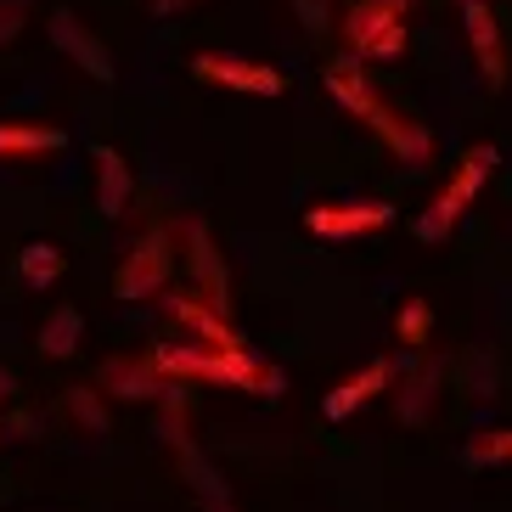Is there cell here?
<instances>
[{
  "instance_id": "2",
  "label": "cell",
  "mask_w": 512,
  "mask_h": 512,
  "mask_svg": "<svg viewBox=\"0 0 512 512\" xmlns=\"http://www.w3.org/2000/svg\"><path fill=\"white\" fill-rule=\"evenodd\" d=\"M147 361L158 366V377H169V383H186V377H197V383H226V389H248V394H259V400H282V394H287L282 366L259 361L248 344L214 349V344H197V338H181V344H158Z\"/></svg>"
},
{
  "instance_id": "28",
  "label": "cell",
  "mask_w": 512,
  "mask_h": 512,
  "mask_svg": "<svg viewBox=\"0 0 512 512\" xmlns=\"http://www.w3.org/2000/svg\"><path fill=\"white\" fill-rule=\"evenodd\" d=\"M394 6H400V12H411V6H417V0H394Z\"/></svg>"
},
{
  "instance_id": "5",
  "label": "cell",
  "mask_w": 512,
  "mask_h": 512,
  "mask_svg": "<svg viewBox=\"0 0 512 512\" xmlns=\"http://www.w3.org/2000/svg\"><path fill=\"white\" fill-rule=\"evenodd\" d=\"M169 276H175V254H169V231L152 226L141 242H130V254H124L119 276H113V293H119L124 304L136 299H158L169 287Z\"/></svg>"
},
{
  "instance_id": "12",
  "label": "cell",
  "mask_w": 512,
  "mask_h": 512,
  "mask_svg": "<svg viewBox=\"0 0 512 512\" xmlns=\"http://www.w3.org/2000/svg\"><path fill=\"white\" fill-rule=\"evenodd\" d=\"M181 242H186V271H192V282H197L192 293H203L214 310L231 316V276H226V265H220V254H214V237L197 226V220H186Z\"/></svg>"
},
{
  "instance_id": "10",
  "label": "cell",
  "mask_w": 512,
  "mask_h": 512,
  "mask_svg": "<svg viewBox=\"0 0 512 512\" xmlns=\"http://www.w3.org/2000/svg\"><path fill=\"white\" fill-rule=\"evenodd\" d=\"M394 377H400V361H394V355H377V361H366L361 372H349L338 389H327V400H321V417H327V422H349L355 411L366 406V400H377V394L389 389Z\"/></svg>"
},
{
  "instance_id": "17",
  "label": "cell",
  "mask_w": 512,
  "mask_h": 512,
  "mask_svg": "<svg viewBox=\"0 0 512 512\" xmlns=\"http://www.w3.org/2000/svg\"><path fill=\"white\" fill-rule=\"evenodd\" d=\"M62 271H68V259H62L57 242H29L23 254H17V276L34 287V293H46V287L62 282Z\"/></svg>"
},
{
  "instance_id": "3",
  "label": "cell",
  "mask_w": 512,
  "mask_h": 512,
  "mask_svg": "<svg viewBox=\"0 0 512 512\" xmlns=\"http://www.w3.org/2000/svg\"><path fill=\"white\" fill-rule=\"evenodd\" d=\"M496 164H501V152L496 147H467L462 152V164L451 169V181L434 192V203L417 214V237L422 242H445L456 231V220H462L467 209H473V197L484 192V181L496 175Z\"/></svg>"
},
{
  "instance_id": "6",
  "label": "cell",
  "mask_w": 512,
  "mask_h": 512,
  "mask_svg": "<svg viewBox=\"0 0 512 512\" xmlns=\"http://www.w3.org/2000/svg\"><path fill=\"white\" fill-rule=\"evenodd\" d=\"M192 79L220 85V91H237V96H282L287 91L282 68H271V62H248V57H226V51H197Z\"/></svg>"
},
{
  "instance_id": "11",
  "label": "cell",
  "mask_w": 512,
  "mask_h": 512,
  "mask_svg": "<svg viewBox=\"0 0 512 512\" xmlns=\"http://www.w3.org/2000/svg\"><path fill=\"white\" fill-rule=\"evenodd\" d=\"M164 310H169V321H175L181 332H192L197 344H214V349H237L242 344V332L231 327V316L226 310H214L203 293H169Z\"/></svg>"
},
{
  "instance_id": "13",
  "label": "cell",
  "mask_w": 512,
  "mask_h": 512,
  "mask_svg": "<svg viewBox=\"0 0 512 512\" xmlns=\"http://www.w3.org/2000/svg\"><path fill=\"white\" fill-rule=\"evenodd\" d=\"M164 383H169V377H158V366H152V361H124V355H119V361H107L102 377H96V389H102V394H113V400H147V406L164 394Z\"/></svg>"
},
{
  "instance_id": "25",
  "label": "cell",
  "mask_w": 512,
  "mask_h": 512,
  "mask_svg": "<svg viewBox=\"0 0 512 512\" xmlns=\"http://www.w3.org/2000/svg\"><path fill=\"white\" fill-rule=\"evenodd\" d=\"M473 394H496V366H490V355H473Z\"/></svg>"
},
{
  "instance_id": "19",
  "label": "cell",
  "mask_w": 512,
  "mask_h": 512,
  "mask_svg": "<svg viewBox=\"0 0 512 512\" xmlns=\"http://www.w3.org/2000/svg\"><path fill=\"white\" fill-rule=\"evenodd\" d=\"M434 394H439V361H428L411 383H400V400H394L400 422H422V417H428V406H434Z\"/></svg>"
},
{
  "instance_id": "1",
  "label": "cell",
  "mask_w": 512,
  "mask_h": 512,
  "mask_svg": "<svg viewBox=\"0 0 512 512\" xmlns=\"http://www.w3.org/2000/svg\"><path fill=\"white\" fill-rule=\"evenodd\" d=\"M327 91H332V102L344 107L349 119H361L366 130L400 158V164H428V158H434V136H428L417 119H406V113H400V107H394L389 96L361 74V57L327 62Z\"/></svg>"
},
{
  "instance_id": "8",
  "label": "cell",
  "mask_w": 512,
  "mask_h": 512,
  "mask_svg": "<svg viewBox=\"0 0 512 512\" xmlns=\"http://www.w3.org/2000/svg\"><path fill=\"white\" fill-rule=\"evenodd\" d=\"M46 34H51V46L74 62L79 74H91L96 85H113V79H119V68H113V57H107V46L85 29V23H79L74 12H68V6H57V12L46 17Z\"/></svg>"
},
{
  "instance_id": "7",
  "label": "cell",
  "mask_w": 512,
  "mask_h": 512,
  "mask_svg": "<svg viewBox=\"0 0 512 512\" xmlns=\"http://www.w3.org/2000/svg\"><path fill=\"white\" fill-rule=\"evenodd\" d=\"M394 226V203L383 197H344V203H316L304 214V231L321 242H349V237H366V231H383Z\"/></svg>"
},
{
  "instance_id": "18",
  "label": "cell",
  "mask_w": 512,
  "mask_h": 512,
  "mask_svg": "<svg viewBox=\"0 0 512 512\" xmlns=\"http://www.w3.org/2000/svg\"><path fill=\"white\" fill-rule=\"evenodd\" d=\"M175 451H181V467H186V479H192L197 501H209V512H226V507H231V496H226V484H220V473H214L209 456L197 451L192 439H186V445H175Z\"/></svg>"
},
{
  "instance_id": "24",
  "label": "cell",
  "mask_w": 512,
  "mask_h": 512,
  "mask_svg": "<svg viewBox=\"0 0 512 512\" xmlns=\"http://www.w3.org/2000/svg\"><path fill=\"white\" fill-rule=\"evenodd\" d=\"M293 12H299V23H304L310 34L327 29V6H321V0H293Z\"/></svg>"
},
{
  "instance_id": "22",
  "label": "cell",
  "mask_w": 512,
  "mask_h": 512,
  "mask_svg": "<svg viewBox=\"0 0 512 512\" xmlns=\"http://www.w3.org/2000/svg\"><path fill=\"white\" fill-rule=\"evenodd\" d=\"M68 411H74L91 434H107V411H102V389H91V383H79V389H68Z\"/></svg>"
},
{
  "instance_id": "26",
  "label": "cell",
  "mask_w": 512,
  "mask_h": 512,
  "mask_svg": "<svg viewBox=\"0 0 512 512\" xmlns=\"http://www.w3.org/2000/svg\"><path fill=\"white\" fill-rule=\"evenodd\" d=\"M192 6H203V0H147L152 17H181V12H192Z\"/></svg>"
},
{
  "instance_id": "15",
  "label": "cell",
  "mask_w": 512,
  "mask_h": 512,
  "mask_svg": "<svg viewBox=\"0 0 512 512\" xmlns=\"http://www.w3.org/2000/svg\"><path fill=\"white\" fill-rule=\"evenodd\" d=\"M68 136L51 124H0V158H40V152H62Z\"/></svg>"
},
{
  "instance_id": "20",
  "label": "cell",
  "mask_w": 512,
  "mask_h": 512,
  "mask_svg": "<svg viewBox=\"0 0 512 512\" xmlns=\"http://www.w3.org/2000/svg\"><path fill=\"white\" fill-rule=\"evenodd\" d=\"M462 462L467 467H496V462H512V428H484L462 445Z\"/></svg>"
},
{
  "instance_id": "29",
  "label": "cell",
  "mask_w": 512,
  "mask_h": 512,
  "mask_svg": "<svg viewBox=\"0 0 512 512\" xmlns=\"http://www.w3.org/2000/svg\"><path fill=\"white\" fill-rule=\"evenodd\" d=\"M226 512H237V507H226Z\"/></svg>"
},
{
  "instance_id": "21",
  "label": "cell",
  "mask_w": 512,
  "mask_h": 512,
  "mask_svg": "<svg viewBox=\"0 0 512 512\" xmlns=\"http://www.w3.org/2000/svg\"><path fill=\"white\" fill-rule=\"evenodd\" d=\"M394 332H400V344L406 349H422L428 344V332H434V310L422 299H406L400 304V316H394Z\"/></svg>"
},
{
  "instance_id": "16",
  "label": "cell",
  "mask_w": 512,
  "mask_h": 512,
  "mask_svg": "<svg viewBox=\"0 0 512 512\" xmlns=\"http://www.w3.org/2000/svg\"><path fill=\"white\" fill-rule=\"evenodd\" d=\"M79 338H85V310L79 304H57L46 316V327H40V349H46L51 361H68L79 349Z\"/></svg>"
},
{
  "instance_id": "9",
  "label": "cell",
  "mask_w": 512,
  "mask_h": 512,
  "mask_svg": "<svg viewBox=\"0 0 512 512\" xmlns=\"http://www.w3.org/2000/svg\"><path fill=\"white\" fill-rule=\"evenodd\" d=\"M456 12H462L467 46H473V62L484 74V91H501L507 85V51H501V29H496L490 0H456Z\"/></svg>"
},
{
  "instance_id": "27",
  "label": "cell",
  "mask_w": 512,
  "mask_h": 512,
  "mask_svg": "<svg viewBox=\"0 0 512 512\" xmlns=\"http://www.w3.org/2000/svg\"><path fill=\"white\" fill-rule=\"evenodd\" d=\"M12 389H17V377L6 372V366H0V400H12Z\"/></svg>"
},
{
  "instance_id": "4",
  "label": "cell",
  "mask_w": 512,
  "mask_h": 512,
  "mask_svg": "<svg viewBox=\"0 0 512 512\" xmlns=\"http://www.w3.org/2000/svg\"><path fill=\"white\" fill-rule=\"evenodd\" d=\"M406 17L394 0H355L344 12V46L349 57H361V62H394V57H406Z\"/></svg>"
},
{
  "instance_id": "14",
  "label": "cell",
  "mask_w": 512,
  "mask_h": 512,
  "mask_svg": "<svg viewBox=\"0 0 512 512\" xmlns=\"http://www.w3.org/2000/svg\"><path fill=\"white\" fill-rule=\"evenodd\" d=\"M91 158H96V209L107 220H119L130 209V197H136V169L124 164L113 147H91Z\"/></svg>"
},
{
  "instance_id": "23",
  "label": "cell",
  "mask_w": 512,
  "mask_h": 512,
  "mask_svg": "<svg viewBox=\"0 0 512 512\" xmlns=\"http://www.w3.org/2000/svg\"><path fill=\"white\" fill-rule=\"evenodd\" d=\"M23 12H29V0H6V6H0V46H12V40H17Z\"/></svg>"
}]
</instances>
